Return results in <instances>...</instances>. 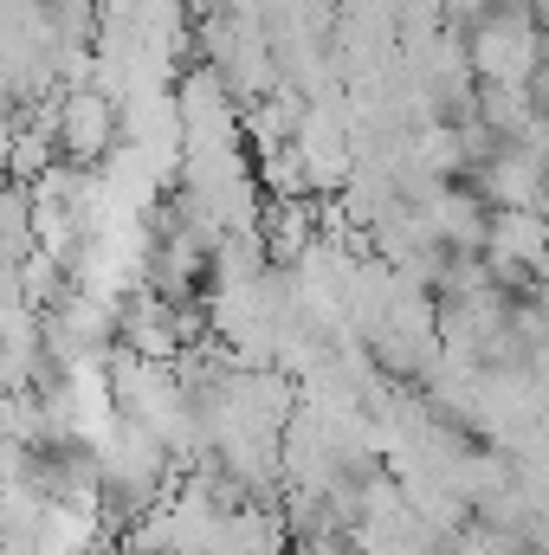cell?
Listing matches in <instances>:
<instances>
[{
	"instance_id": "obj_1",
	"label": "cell",
	"mask_w": 549,
	"mask_h": 555,
	"mask_svg": "<svg viewBox=\"0 0 549 555\" xmlns=\"http://www.w3.org/2000/svg\"><path fill=\"white\" fill-rule=\"evenodd\" d=\"M52 137H59V155H65L72 168H104V162L124 149V104H117V91H104L91 72L72 78V85L59 91Z\"/></svg>"
}]
</instances>
